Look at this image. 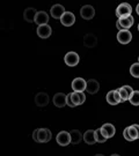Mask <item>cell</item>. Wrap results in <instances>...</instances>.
Returning a JSON list of instances; mask_svg holds the SVG:
<instances>
[{
    "instance_id": "cell-1",
    "label": "cell",
    "mask_w": 139,
    "mask_h": 156,
    "mask_svg": "<svg viewBox=\"0 0 139 156\" xmlns=\"http://www.w3.org/2000/svg\"><path fill=\"white\" fill-rule=\"evenodd\" d=\"M33 138L35 141L44 144V142L50 141L51 138H52V134H51V131L49 128H38V129L34 131Z\"/></svg>"
},
{
    "instance_id": "cell-2",
    "label": "cell",
    "mask_w": 139,
    "mask_h": 156,
    "mask_svg": "<svg viewBox=\"0 0 139 156\" xmlns=\"http://www.w3.org/2000/svg\"><path fill=\"white\" fill-rule=\"evenodd\" d=\"M131 13H132V7L128 2H123L121 5H118V7L116 8V16L118 19L130 16Z\"/></svg>"
},
{
    "instance_id": "cell-3",
    "label": "cell",
    "mask_w": 139,
    "mask_h": 156,
    "mask_svg": "<svg viewBox=\"0 0 139 156\" xmlns=\"http://www.w3.org/2000/svg\"><path fill=\"white\" fill-rule=\"evenodd\" d=\"M79 60H80L79 55L77 52H73V51L67 52L66 55H65V57H64V62H65V64H66L67 66L70 67L77 66L79 64Z\"/></svg>"
},
{
    "instance_id": "cell-4",
    "label": "cell",
    "mask_w": 139,
    "mask_h": 156,
    "mask_svg": "<svg viewBox=\"0 0 139 156\" xmlns=\"http://www.w3.org/2000/svg\"><path fill=\"white\" fill-rule=\"evenodd\" d=\"M123 136L128 141H134L136 139L139 138V132L137 131V128L134 127V125L132 126H128L123 131Z\"/></svg>"
},
{
    "instance_id": "cell-5",
    "label": "cell",
    "mask_w": 139,
    "mask_h": 156,
    "mask_svg": "<svg viewBox=\"0 0 139 156\" xmlns=\"http://www.w3.org/2000/svg\"><path fill=\"white\" fill-rule=\"evenodd\" d=\"M87 88V81H85L82 78H75L72 81V89L77 93H83V90Z\"/></svg>"
},
{
    "instance_id": "cell-6",
    "label": "cell",
    "mask_w": 139,
    "mask_h": 156,
    "mask_svg": "<svg viewBox=\"0 0 139 156\" xmlns=\"http://www.w3.org/2000/svg\"><path fill=\"white\" fill-rule=\"evenodd\" d=\"M132 39V34L130 33L129 30H119L117 34V41L121 43V44H129Z\"/></svg>"
},
{
    "instance_id": "cell-7",
    "label": "cell",
    "mask_w": 139,
    "mask_h": 156,
    "mask_svg": "<svg viewBox=\"0 0 139 156\" xmlns=\"http://www.w3.org/2000/svg\"><path fill=\"white\" fill-rule=\"evenodd\" d=\"M80 15H81V17L85 19V20H90V19H93L95 15L94 7L90 5L82 6L81 9H80Z\"/></svg>"
},
{
    "instance_id": "cell-8",
    "label": "cell",
    "mask_w": 139,
    "mask_h": 156,
    "mask_svg": "<svg viewBox=\"0 0 139 156\" xmlns=\"http://www.w3.org/2000/svg\"><path fill=\"white\" fill-rule=\"evenodd\" d=\"M57 144L60 146H67L71 144V134L66 131H61L57 135Z\"/></svg>"
},
{
    "instance_id": "cell-9",
    "label": "cell",
    "mask_w": 139,
    "mask_h": 156,
    "mask_svg": "<svg viewBox=\"0 0 139 156\" xmlns=\"http://www.w3.org/2000/svg\"><path fill=\"white\" fill-rule=\"evenodd\" d=\"M101 132H102V134L106 136L107 139H110V138H112V136L115 135V133H116V128H115V126H114L112 124L107 123V124H104V125H102Z\"/></svg>"
},
{
    "instance_id": "cell-10",
    "label": "cell",
    "mask_w": 139,
    "mask_h": 156,
    "mask_svg": "<svg viewBox=\"0 0 139 156\" xmlns=\"http://www.w3.org/2000/svg\"><path fill=\"white\" fill-rule=\"evenodd\" d=\"M60 22H61V24L65 26V27H71V26H73L74 22H75V16H74V14L71 13V12H65L64 15L61 16Z\"/></svg>"
},
{
    "instance_id": "cell-11",
    "label": "cell",
    "mask_w": 139,
    "mask_h": 156,
    "mask_svg": "<svg viewBox=\"0 0 139 156\" xmlns=\"http://www.w3.org/2000/svg\"><path fill=\"white\" fill-rule=\"evenodd\" d=\"M53 104L57 108H63V106L67 105V95L63 94V93H57L53 96Z\"/></svg>"
},
{
    "instance_id": "cell-12",
    "label": "cell",
    "mask_w": 139,
    "mask_h": 156,
    "mask_svg": "<svg viewBox=\"0 0 139 156\" xmlns=\"http://www.w3.org/2000/svg\"><path fill=\"white\" fill-rule=\"evenodd\" d=\"M51 16L55 17V19H61V16L64 15V13H65V8H64V6L60 5V4H56L51 7Z\"/></svg>"
},
{
    "instance_id": "cell-13",
    "label": "cell",
    "mask_w": 139,
    "mask_h": 156,
    "mask_svg": "<svg viewBox=\"0 0 139 156\" xmlns=\"http://www.w3.org/2000/svg\"><path fill=\"white\" fill-rule=\"evenodd\" d=\"M35 103H36V105L41 106V108L48 105V103H49V96H48V94L44 93V91L38 93L35 96Z\"/></svg>"
},
{
    "instance_id": "cell-14",
    "label": "cell",
    "mask_w": 139,
    "mask_h": 156,
    "mask_svg": "<svg viewBox=\"0 0 139 156\" xmlns=\"http://www.w3.org/2000/svg\"><path fill=\"white\" fill-rule=\"evenodd\" d=\"M36 33L41 38H48L50 37L51 33H52V29L49 24H44V26H38Z\"/></svg>"
},
{
    "instance_id": "cell-15",
    "label": "cell",
    "mask_w": 139,
    "mask_h": 156,
    "mask_svg": "<svg viewBox=\"0 0 139 156\" xmlns=\"http://www.w3.org/2000/svg\"><path fill=\"white\" fill-rule=\"evenodd\" d=\"M48 21H49V15H48L46 12H37L36 17H35V23H37L38 26H44V24H48Z\"/></svg>"
},
{
    "instance_id": "cell-16",
    "label": "cell",
    "mask_w": 139,
    "mask_h": 156,
    "mask_svg": "<svg viewBox=\"0 0 139 156\" xmlns=\"http://www.w3.org/2000/svg\"><path fill=\"white\" fill-rule=\"evenodd\" d=\"M118 22H119V24H121V28H122V30H123V29L129 30V29L134 26V16H132V15H130V16L123 17V19H118Z\"/></svg>"
},
{
    "instance_id": "cell-17",
    "label": "cell",
    "mask_w": 139,
    "mask_h": 156,
    "mask_svg": "<svg viewBox=\"0 0 139 156\" xmlns=\"http://www.w3.org/2000/svg\"><path fill=\"white\" fill-rule=\"evenodd\" d=\"M36 14H37V11H36L35 8L28 7V8H26L24 12H23V17H24V20L28 21V22H35Z\"/></svg>"
},
{
    "instance_id": "cell-18",
    "label": "cell",
    "mask_w": 139,
    "mask_h": 156,
    "mask_svg": "<svg viewBox=\"0 0 139 156\" xmlns=\"http://www.w3.org/2000/svg\"><path fill=\"white\" fill-rule=\"evenodd\" d=\"M83 44L86 45L87 48H94L97 44V38L94 34H87L83 37Z\"/></svg>"
},
{
    "instance_id": "cell-19",
    "label": "cell",
    "mask_w": 139,
    "mask_h": 156,
    "mask_svg": "<svg viewBox=\"0 0 139 156\" xmlns=\"http://www.w3.org/2000/svg\"><path fill=\"white\" fill-rule=\"evenodd\" d=\"M99 89H100V84H99V82L95 79H90V80L87 81V88H86V90L88 91L89 94H96L99 91Z\"/></svg>"
},
{
    "instance_id": "cell-20",
    "label": "cell",
    "mask_w": 139,
    "mask_h": 156,
    "mask_svg": "<svg viewBox=\"0 0 139 156\" xmlns=\"http://www.w3.org/2000/svg\"><path fill=\"white\" fill-rule=\"evenodd\" d=\"M83 141L87 144V145H94L96 142V139H95V131L93 129H88L83 133Z\"/></svg>"
},
{
    "instance_id": "cell-21",
    "label": "cell",
    "mask_w": 139,
    "mask_h": 156,
    "mask_svg": "<svg viewBox=\"0 0 139 156\" xmlns=\"http://www.w3.org/2000/svg\"><path fill=\"white\" fill-rule=\"evenodd\" d=\"M70 134H71V142H72L73 145H78V144L81 142V140L83 139V135L78 129H73V131L70 132Z\"/></svg>"
},
{
    "instance_id": "cell-22",
    "label": "cell",
    "mask_w": 139,
    "mask_h": 156,
    "mask_svg": "<svg viewBox=\"0 0 139 156\" xmlns=\"http://www.w3.org/2000/svg\"><path fill=\"white\" fill-rule=\"evenodd\" d=\"M106 98H107V102H108L109 104H111V105H116V104H118V101H117L116 95H115V90L109 91V93L107 94Z\"/></svg>"
},
{
    "instance_id": "cell-23",
    "label": "cell",
    "mask_w": 139,
    "mask_h": 156,
    "mask_svg": "<svg viewBox=\"0 0 139 156\" xmlns=\"http://www.w3.org/2000/svg\"><path fill=\"white\" fill-rule=\"evenodd\" d=\"M95 139H96V142H99V144H103V142H106L107 138L102 134L101 132V128H97L96 131H95Z\"/></svg>"
},
{
    "instance_id": "cell-24",
    "label": "cell",
    "mask_w": 139,
    "mask_h": 156,
    "mask_svg": "<svg viewBox=\"0 0 139 156\" xmlns=\"http://www.w3.org/2000/svg\"><path fill=\"white\" fill-rule=\"evenodd\" d=\"M129 101H130V103L132 105H139V90H134V94L130 96Z\"/></svg>"
},
{
    "instance_id": "cell-25",
    "label": "cell",
    "mask_w": 139,
    "mask_h": 156,
    "mask_svg": "<svg viewBox=\"0 0 139 156\" xmlns=\"http://www.w3.org/2000/svg\"><path fill=\"white\" fill-rule=\"evenodd\" d=\"M130 74L134 76V78H139V62L132 64L130 67Z\"/></svg>"
},
{
    "instance_id": "cell-26",
    "label": "cell",
    "mask_w": 139,
    "mask_h": 156,
    "mask_svg": "<svg viewBox=\"0 0 139 156\" xmlns=\"http://www.w3.org/2000/svg\"><path fill=\"white\" fill-rule=\"evenodd\" d=\"M71 98H72L73 103L75 104V106L82 104V103H81V98H80V94H79V93H77V91H73V93H71Z\"/></svg>"
},
{
    "instance_id": "cell-27",
    "label": "cell",
    "mask_w": 139,
    "mask_h": 156,
    "mask_svg": "<svg viewBox=\"0 0 139 156\" xmlns=\"http://www.w3.org/2000/svg\"><path fill=\"white\" fill-rule=\"evenodd\" d=\"M117 91L119 93V95H121V98H122V102H125V101H128L129 98H130V95L128 94V91L124 89V88H118L117 89Z\"/></svg>"
},
{
    "instance_id": "cell-28",
    "label": "cell",
    "mask_w": 139,
    "mask_h": 156,
    "mask_svg": "<svg viewBox=\"0 0 139 156\" xmlns=\"http://www.w3.org/2000/svg\"><path fill=\"white\" fill-rule=\"evenodd\" d=\"M67 105L71 106V108H74V106H75V104L73 103L72 98H71V94H67Z\"/></svg>"
},
{
    "instance_id": "cell-29",
    "label": "cell",
    "mask_w": 139,
    "mask_h": 156,
    "mask_svg": "<svg viewBox=\"0 0 139 156\" xmlns=\"http://www.w3.org/2000/svg\"><path fill=\"white\" fill-rule=\"evenodd\" d=\"M123 88H124V89H125V90H126V91H128V94L130 95V96H131V95L134 94V90L132 89V88H131L130 86H123Z\"/></svg>"
},
{
    "instance_id": "cell-30",
    "label": "cell",
    "mask_w": 139,
    "mask_h": 156,
    "mask_svg": "<svg viewBox=\"0 0 139 156\" xmlns=\"http://www.w3.org/2000/svg\"><path fill=\"white\" fill-rule=\"evenodd\" d=\"M115 95H116V98H117V101H118V103H121V102H122V98H121V95L117 91V89L115 90Z\"/></svg>"
},
{
    "instance_id": "cell-31",
    "label": "cell",
    "mask_w": 139,
    "mask_h": 156,
    "mask_svg": "<svg viewBox=\"0 0 139 156\" xmlns=\"http://www.w3.org/2000/svg\"><path fill=\"white\" fill-rule=\"evenodd\" d=\"M116 27L118 28V30H122V28H121V24H119V22H118V21L116 22Z\"/></svg>"
},
{
    "instance_id": "cell-32",
    "label": "cell",
    "mask_w": 139,
    "mask_h": 156,
    "mask_svg": "<svg viewBox=\"0 0 139 156\" xmlns=\"http://www.w3.org/2000/svg\"><path fill=\"white\" fill-rule=\"evenodd\" d=\"M136 12H137V14L139 15V4L137 5V7H136Z\"/></svg>"
},
{
    "instance_id": "cell-33",
    "label": "cell",
    "mask_w": 139,
    "mask_h": 156,
    "mask_svg": "<svg viewBox=\"0 0 139 156\" xmlns=\"http://www.w3.org/2000/svg\"><path fill=\"white\" fill-rule=\"evenodd\" d=\"M134 127H136V128H137V131H138V132H139V125H138V124H134Z\"/></svg>"
},
{
    "instance_id": "cell-34",
    "label": "cell",
    "mask_w": 139,
    "mask_h": 156,
    "mask_svg": "<svg viewBox=\"0 0 139 156\" xmlns=\"http://www.w3.org/2000/svg\"><path fill=\"white\" fill-rule=\"evenodd\" d=\"M95 156H104V155H102V154H96Z\"/></svg>"
},
{
    "instance_id": "cell-35",
    "label": "cell",
    "mask_w": 139,
    "mask_h": 156,
    "mask_svg": "<svg viewBox=\"0 0 139 156\" xmlns=\"http://www.w3.org/2000/svg\"><path fill=\"white\" fill-rule=\"evenodd\" d=\"M111 156H119V155H118V154H112Z\"/></svg>"
},
{
    "instance_id": "cell-36",
    "label": "cell",
    "mask_w": 139,
    "mask_h": 156,
    "mask_svg": "<svg viewBox=\"0 0 139 156\" xmlns=\"http://www.w3.org/2000/svg\"><path fill=\"white\" fill-rule=\"evenodd\" d=\"M138 31H139V24H138Z\"/></svg>"
},
{
    "instance_id": "cell-37",
    "label": "cell",
    "mask_w": 139,
    "mask_h": 156,
    "mask_svg": "<svg viewBox=\"0 0 139 156\" xmlns=\"http://www.w3.org/2000/svg\"><path fill=\"white\" fill-rule=\"evenodd\" d=\"M138 62H139V58H138Z\"/></svg>"
}]
</instances>
